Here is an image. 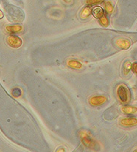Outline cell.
Here are the masks:
<instances>
[{"instance_id": "obj_10", "label": "cell", "mask_w": 137, "mask_h": 152, "mask_svg": "<svg viewBox=\"0 0 137 152\" xmlns=\"http://www.w3.org/2000/svg\"><path fill=\"white\" fill-rule=\"evenodd\" d=\"M6 30H7L8 33H19V32L22 31V26L19 25L7 26V27H6Z\"/></svg>"}, {"instance_id": "obj_9", "label": "cell", "mask_w": 137, "mask_h": 152, "mask_svg": "<svg viewBox=\"0 0 137 152\" xmlns=\"http://www.w3.org/2000/svg\"><path fill=\"white\" fill-rule=\"evenodd\" d=\"M68 66L69 67L72 68V69H80L82 67V63H80V61L77 60H74V59H71L68 61Z\"/></svg>"}, {"instance_id": "obj_13", "label": "cell", "mask_w": 137, "mask_h": 152, "mask_svg": "<svg viewBox=\"0 0 137 152\" xmlns=\"http://www.w3.org/2000/svg\"><path fill=\"white\" fill-rule=\"evenodd\" d=\"M105 9L110 14L113 13V6L111 4L110 1H105Z\"/></svg>"}, {"instance_id": "obj_5", "label": "cell", "mask_w": 137, "mask_h": 152, "mask_svg": "<svg viewBox=\"0 0 137 152\" xmlns=\"http://www.w3.org/2000/svg\"><path fill=\"white\" fill-rule=\"evenodd\" d=\"M116 45L122 50H127L131 45V43H130V41L129 39L121 38V39H116Z\"/></svg>"}, {"instance_id": "obj_8", "label": "cell", "mask_w": 137, "mask_h": 152, "mask_svg": "<svg viewBox=\"0 0 137 152\" xmlns=\"http://www.w3.org/2000/svg\"><path fill=\"white\" fill-rule=\"evenodd\" d=\"M91 13L93 14V16H94L96 19H101L103 16H104V10L101 7H94V8L91 10Z\"/></svg>"}, {"instance_id": "obj_6", "label": "cell", "mask_w": 137, "mask_h": 152, "mask_svg": "<svg viewBox=\"0 0 137 152\" xmlns=\"http://www.w3.org/2000/svg\"><path fill=\"white\" fill-rule=\"evenodd\" d=\"M120 124L125 127H132L137 125V118H125L120 121Z\"/></svg>"}, {"instance_id": "obj_2", "label": "cell", "mask_w": 137, "mask_h": 152, "mask_svg": "<svg viewBox=\"0 0 137 152\" xmlns=\"http://www.w3.org/2000/svg\"><path fill=\"white\" fill-rule=\"evenodd\" d=\"M116 95L121 103L126 104L130 101V90L125 85L121 84L118 86L116 89Z\"/></svg>"}, {"instance_id": "obj_14", "label": "cell", "mask_w": 137, "mask_h": 152, "mask_svg": "<svg viewBox=\"0 0 137 152\" xmlns=\"http://www.w3.org/2000/svg\"><path fill=\"white\" fill-rule=\"evenodd\" d=\"M99 22L100 23H101V25L104 26V27H108L109 25L108 19L107 16H105V15L101 18V19H99Z\"/></svg>"}, {"instance_id": "obj_17", "label": "cell", "mask_w": 137, "mask_h": 152, "mask_svg": "<svg viewBox=\"0 0 137 152\" xmlns=\"http://www.w3.org/2000/svg\"><path fill=\"white\" fill-rule=\"evenodd\" d=\"M87 3H88L89 4H99V3H102V1H101V0H91V1H86Z\"/></svg>"}, {"instance_id": "obj_11", "label": "cell", "mask_w": 137, "mask_h": 152, "mask_svg": "<svg viewBox=\"0 0 137 152\" xmlns=\"http://www.w3.org/2000/svg\"><path fill=\"white\" fill-rule=\"evenodd\" d=\"M91 9L89 6H87V7H84L83 10H82L81 14H80V16H81L82 19H87L90 16L91 13Z\"/></svg>"}, {"instance_id": "obj_20", "label": "cell", "mask_w": 137, "mask_h": 152, "mask_svg": "<svg viewBox=\"0 0 137 152\" xmlns=\"http://www.w3.org/2000/svg\"><path fill=\"white\" fill-rule=\"evenodd\" d=\"M133 152H137V148H136V149L133 150Z\"/></svg>"}, {"instance_id": "obj_19", "label": "cell", "mask_w": 137, "mask_h": 152, "mask_svg": "<svg viewBox=\"0 0 137 152\" xmlns=\"http://www.w3.org/2000/svg\"><path fill=\"white\" fill-rule=\"evenodd\" d=\"M3 16H4V14H3V12L0 10V19H2Z\"/></svg>"}, {"instance_id": "obj_7", "label": "cell", "mask_w": 137, "mask_h": 152, "mask_svg": "<svg viewBox=\"0 0 137 152\" xmlns=\"http://www.w3.org/2000/svg\"><path fill=\"white\" fill-rule=\"evenodd\" d=\"M122 112L126 115H133L137 112V107L130 105H126L122 107Z\"/></svg>"}, {"instance_id": "obj_1", "label": "cell", "mask_w": 137, "mask_h": 152, "mask_svg": "<svg viewBox=\"0 0 137 152\" xmlns=\"http://www.w3.org/2000/svg\"><path fill=\"white\" fill-rule=\"evenodd\" d=\"M80 137L82 144L87 148L93 150L94 151H99V143L93 137L91 132L85 129H82L80 132Z\"/></svg>"}, {"instance_id": "obj_15", "label": "cell", "mask_w": 137, "mask_h": 152, "mask_svg": "<svg viewBox=\"0 0 137 152\" xmlns=\"http://www.w3.org/2000/svg\"><path fill=\"white\" fill-rule=\"evenodd\" d=\"M12 94H13V95L14 97L18 98V97L21 96V95H22V91H21L19 88H15V89H13V91H12Z\"/></svg>"}, {"instance_id": "obj_16", "label": "cell", "mask_w": 137, "mask_h": 152, "mask_svg": "<svg viewBox=\"0 0 137 152\" xmlns=\"http://www.w3.org/2000/svg\"><path fill=\"white\" fill-rule=\"evenodd\" d=\"M131 70L137 75V62H134L131 65Z\"/></svg>"}, {"instance_id": "obj_3", "label": "cell", "mask_w": 137, "mask_h": 152, "mask_svg": "<svg viewBox=\"0 0 137 152\" xmlns=\"http://www.w3.org/2000/svg\"><path fill=\"white\" fill-rule=\"evenodd\" d=\"M7 43L10 48L17 49L19 48L22 45V40L17 36L15 35H10L7 36Z\"/></svg>"}, {"instance_id": "obj_4", "label": "cell", "mask_w": 137, "mask_h": 152, "mask_svg": "<svg viewBox=\"0 0 137 152\" xmlns=\"http://www.w3.org/2000/svg\"><path fill=\"white\" fill-rule=\"evenodd\" d=\"M107 101V98L103 95H96V96L91 97L89 99V103L91 106H97L102 105Z\"/></svg>"}, {"instance_id": "obj_18", "label": "cell", "mask_w": 137, "mask_h": 152, "mask_svg": "<svg viewBox=\"0 0 137 152\" xmlns=\"http://www.w3.org/2000/svg\"><path fill=\"white\" fill-rule=\"evenodd\" d=\"M56 152H65V149L63 147H59V148H57Z\"/></svg>"}, {"instance_id": "obj_12", "label": "cell", "mask_w": 137, "mask_h": 152, "mask_svg": "<svg viewBox=\"0 0 137 152\" xmlns=\"http://www.w3.org/2000/svg\"><path fill=\"white\" fill-rule=\"evenodd\" d=\"M131 65L132 64L130 61H126L124 64V66H123V74L124 75H128L130 71L131 70Z\"/></svg>"}]
</instances>
